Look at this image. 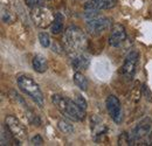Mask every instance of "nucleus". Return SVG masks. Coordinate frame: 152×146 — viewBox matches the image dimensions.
I'll use <instances>...</instances> for the list:
<instances>
[{"instance_id":"obj_21","label":"nucleus","mask_w":152,"mask_h":146,"mask_svg":"<svg viewBox=\"0 0 152 146\" xmlns=\"http://www.w3.org/2000/svg\"><path fill=\"white\" fill-rule=\"evenodd\" d=\"M118 145H133L131 140V136L128 133H122L119 139H118Z\"/></svg>"},{"instance_id":"obj_26","label":"nucleus","mask_w":152,"mask_h":146,"mask_svg":"<svg viewBox=\"0 0 152 146\" xmlns=\"http://www.w3.org/2000/svg\"><path fill=\"white\" fill-rule=\"evenodd\" d=\"M149 143H150L149 145H152V134H150V136H149Z\"/></svg>"},{"instance_id":"obj_8","label":"nucleus","mask_w":152,"mask_h":146,"mask_svg":"<svg viewBox=\"0 0 152 146\" xmlns=\"http://www.w3.org/2000/svg\"><path fill=\"white\" fill-rule=\"evenodd\" d=\"M151 126H152V122H151V118H149V117H145L144 119H142V120L136 125V128H133L132 133L130 134L133 145H134L137 142H139V140H142L143 138H145V137L149 136V133H150V131H151Z\"/></svg>"},{"instance_id":"obj_14","label":"nucleus","mask_w":152,"mask_h":146,"mask_svg":"<svg viewBox=\"0 0 152 146\" xmlns=\"http://www.w3.org/2000/svg\"><path fill=\"white\" fill-rule=\"evenodd\" d=\"M20 140L14 137V134L10 131V128L6 125L1 126V140L0 145H20L18 144Z\"/></svg>"},{"instance_id":"obj_15","label":"nucleus","mask_w":152,"mask_h":146,"mask_svg":"<svg viewBox=\"0 0 152 146\" xmlns=\"http://www.w3.org/2000/svg\"><path fill=\"white\" fill-rule=\"evenodd\" d=\"M32 66L34 68V70L39 74H43L47 72L48 69V63H47V60L45 56L42 55H35L33 57V61H32Z\"/></svg>"},{"instance_id":"obj_24","label":"nucleus","mask_w":152,"mask_h":146,"mask_svg":"<svg viewBox=\"0 0 152 146\" xmlns=\"http://www.w3.org/2000/svg\"><path fill=\"white\" fill-rule=\"evenodd\" d=\"M25 2H26V5H27L28 7L33 8V7H35V6H40L41 2H42V0H25Z\"/></svg>"},{"instance_id":"obj_12","label":"nucleus","mask_w":152,"mask_h":146,"mask_svg":"<svg viewBox=\"0 0 152 146\" xmlns=\"http://www.w3.org/2000/svg\"><path fill=\"white\" fill-rule=\"evenodd\" d=\"M90 128L94 136V140L97 142V137H99V140L102 139V137L107 133L108 128L105 126V124L102 122V119L98 116H93L90 119Z\"/></svg>"},{"instance_id":"obj_17","label":"nucleus","mask_w":152,"mask_h":146,"mask_svg":"<svg viewBox=\"0 0 152 146\" xmlns=\"http://www.w3.org/2000/svg\"><path fill=\"white\" fill-rule=\"evenodd\" d=\"M74 83L83 91H86L88 89V81H87L86 76L80 72H76L74 74Z\"/></svg>"},{"instance_id":"obj_6","label":"nucleus","mask_w":152,"mask_h":146,"mask_svg":"<svg viewBox=\"0 0 152 146\" xmlns=\"http://www.w3.org/2000/svg\"><path fill=\"white\" fill-rule=\"evenodd\" d=\"M5 124H6L7 128H10V131L14 134V137L17 139H19L20 142L26 140V138H27V128L15 116H13V115L7 116L6 119H5Z\"/></svg>"},{"instance_id":"obj_5","label":"nucleus","mask_w":152,"mask_h":146,"mask_svg":"<svg viewBox=\"0 0 152 146\" xmlns=\"http://www.w3.org/2000/svg\"><path fill=\"white\" fill-rule=\"evenodd\" d=\"M86 27L90 35L97 36L111 27V20L103 15H97L95 18L88 19L86 22Z\"/></svg>"},{"instance_id":"obj_10","label":"nucleus","mask_w":152,"mask_h":146,"mask_svg":"<svg viewBox=\"0 0 152 146\" xmlns=\"http://www.w3.org/2000/svg\"><path fill=\"white\" fill-rule=\"evenodd\" d=\"M125 40H126V31H125V28L119 23L115 25L113 27V29H111L110 36H109V45L111 47L117 48V47L122 46Z\"/></svg>"},{"instance_id":"obj_22","label":"nucleus","mask_w":152,"mask_h":146,"mask_svg":"<svg viewBox=\"0 0 152 146\" xmlns=\"http://www.w3.org/2000/svg\"><path fill=\"white\" fill-rule=\"evenodd\" d=\"M76 103L82 108V109H84V110H87V102H86V99L81 96V95H77L76 96V101H75Z\"/></svg>"},{"instance_id":"obj_25","label":"nucleus","mask_w":152,"mask_h":146,"mask_svg":"<svg viewBox=\"0 0 152 146\" xmlns=\"http://www.w3.org/2000/svg\"><path fill=\"white\" fill-rule=\"evenodd\" d=\"M143 91H144V96H145V98H146V99H149V101H152V95H151V92H150L149 87H148L146 84H144V87H143Z\"/></svg>"},{"instance_id":"obj_9","label":"nucleus","mask_w":152,"mask_h":146,"mask_svg":"<svg viewBox=\"0 0 152 146\" xmlns=\"http://www.w3.org/2000/svg\"><path fill=\"white\" fill-rule=\"evenodd\" d=\"M137 64H138V53L137 52L129 53L128 56L125 57V61L122 67V73L126 80H129V81L132 80V77L136 74Z\"/></svg>"},{"instance_id":"obj_23","label":"nucleus","mask_w":152,"mask_h":146,"mask_svg":"<svg viewBox=\"0 0 152 146\" xmlns=\"http://www.w3.org/2000/svg\"><path fill=\"white\" fill-rule=\"evenodd\" d=\"M31 143H32L33 145H42V144H43V139H42V137H41L40 134H35V136L31 139Z\"/></svg>"},{"instance_id":"obj_3","label":"nucleus","mask_w":152,"mask_h":146,"mask_svg":"<svg viewBox=\"0 0 152 146\" xmlns=\"http://www.w3.org/2000/svg\"><path fill=\"white\" fill-rule=\"evenodd\" d=\"M18 87L23 93H26L28 97H31L39 107H43L45 104V97L41 89L39 88L38 83L29 76L21 75L17 80Z\"/></svg>"},{"instance_id":"obj_1","label":"nucleus","mask_w":152,"mask_h":146,"mask_svg":"<svg viewBox=\"0 0 152 146\" xmlns=\"http://www.w3.org/2000/svg\"><path fill=\"white\" fill-rule=\"evenodd\" d=\"M62 41H63V48L68 55L84 52L87 48L86 34L81 28L76 26L67 27L62 37Z\"/></svg>"},{"instance_id":"obj_13","label":"nucleus","mask_w":152,"mask_h":146,"mask_svg":"<svg viewBox=\"0 0 152 146\" xmlns=\"http://www.w3.org/2000/svg\"><path fill=\"white\" fill-rule=\"evenodd\" d=\"M69 58L72 60V66L74 67L75 70H86L89 66V57L86 55L84 52L76 53V54H70Z\"/></svg>"},{"instance_id":"obj_4","label":"nucleus","mask_w":152,"mask_h":146,"mask_svg":"<svg viewBox=\"0 0 152 146\" xmlns=\"http://www.w3.org/2000/svg\"><path fill=\"white\" fill-rule=\"evenodd\" d=\"M31 19L37 27L47 28V27L52 26V23L55 19V14L53 13V11L50 8L40 5V6H35L32 8Z\"/></svg>"},{"instance_id":"obj_19","label":"nucleus","mask_w":152,"mask_h":146,"mask_svg":"<svg viewBox=\"0 0 152 146\" xmlns=\"http://www.w3.org/2000/svg\"><path fill=\"white\" fill-rule=\"evenodd\" d=\"M1 20L4 23H12L15 21V15L11 11L2 8L1 9Z\"/></svg>"},{"instance_id":"obj_2","label":"nucleus","mask_w":152,"mask_h":146,"mask_svg":"<svg viewBox=\"0 0 152 146\" xmlns=\"http://www.w3.org/2000/svg\"><path fill=\"white\" fill-rule=\"evenodd\" d=\"M52 102L56 107V109L64 115L67 118L74 122H82L86 118V110L82 109L75 101H72L68 97L61 95H53Z\"/></svg>"},{"instance_id":"obj_7","label":"nucleus","mask_w":152,"mask_h":146,"mask_svg":"<svg viewBox=\"0 0 152 146\" xmlns=\"http://www.w3.org/2000/svg\"><path fill=\"white\" fill-rule=\"evenodd\" d=\"M107 110H108L111 119L114 120L116 124L122 123V120H123L122 104H121L119 99L116 96H114V95H110L107 98Z\"/></svg>"},{"instance_id":"obj_20","label":"nucleus","mask_w":152,"mask_h":146,"mask_svg":"<svg viewBox=\"0 0 152 146\" xmlns=\"http://www.w3.org/2000/svg\"><path fill=\"white\" fill-rule=\"evenodd\" d=\"M39 41H40V45L45 48L50 46V37L46 32H42V33L39 34Z\"/></svg>"},{"instance_id":"obj_16","label":"nucleus","mask_w":152,"mask_h":146,"mask_svg":"<svg viewBox=\"0 0 152 146\" xmlns=\"http://www.w3.org/2000/svg\"><path fill=\"white\" fill-rule=\"evenodd\" d=\"M63 23H64V17L61 13L55 14V19L50 26V32L52 34H58L63 31Z\"/></svg>"},{"instance_id":"obj_18","label":"nucleus","mask_w":152,"mask_h":146,"mask_svg":"<svg viewBox=\"0 0 152 146\" xmlns=\"http://www.w3.org/2000/svg\"><path fill=\"white\" fill-rule=\"evenodd\" d=\"M57 128L61 132L66 133V134H72L74 132V126L70 122H68L67 119H60L57 122Z\"/></svg>"},{"instance_id":"obj_11","label":"nucleus","mask_w":152,"mask_h":146,"mask_svg":"<svg viewBox=\"0 0 152 146\" xmlns=\"http://www.w3.org/2000/svg\"><path fill=\"white\" fill-rule=\"evenodd\" d=\"M117 5V0H88L84 4V9H93V11H101V9H110Z\"/></svg>"}]
</instances>
